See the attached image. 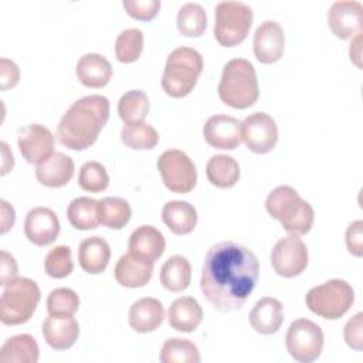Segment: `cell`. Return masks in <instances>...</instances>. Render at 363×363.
Returning <instances> with one entry per match:
<instances>
[{"label":"cell","mask_w":363,"mask_h":363,"mask_svg":"<svg viewBox=\"0 0 363 363\" xmlns=\"http://www.w3.org/2000/svg\"><path fill=\"white\" fill-rule=\"evenodd\" d=\"M259 277L255 254L234 241L213 245L204 258L200 288L206 299L220 312L241 309Z\"/></svg>","instance_id":"cell-1"},{"label":"cell","mask_w":363,"mask_h":363,"mask_svg":"<svg viewBox=\"0 0 363 363\" xmlns=\"http://www.w3.org/2000/svg\"><path fill=\"white\" fill-rule=\"evenodd\" d=\"M109 101L104 95H86L75 101L57 126L58 142L72 150L92 146L109 119Z\"/></svg>","instance_id":"cell-2"},{"label":"cell","mask_w":363,"mask_h":363,"mask_svg":"<svg viewBox=\"0 0 363 363\" xmlns=\"http://www.w3.org/2000/svg\"><path fill=\"white\" fill-rule=\"evenodd\" d=\"M220 99L235 109L252 106L259 96V86L254 65L245 58L230 60L218 84Z\"/></svg>","instance_id":"cell-3"},{"label":"cell","mask_w":363,"mask_h":363,"mask_svg":"<svg viewBox=\"0 0 363 363\" xmlns=\"http://www.w3.org/2000/svg\"><path fill=\"white\" fill-rule=\"evenodd\" d=\"M265 208L289 234L303 235L312 228L313 208L291 186L275 187L265 200Z\"/></svg>","instance_id":"cell-4"},{"label":"cell","mask_w":363,"mask_h":363,"mask_svg":"<svg viewBox=\"0 0 363 363\" xmlns=\"http://www.w3.org/2000/svg\"><path fill=\"white\" fill-rule=\"evenodd\" d=\"M201 71V54L191 47H179L166 60L162 88L172 98H183L193 91Z\"/></svg>","instance_id":"cell-5"},{"label":"cell","mask_w":363,"mask_h":363,"mask_svg":"<svg viewBox=\"0 0 363 363\" xmlns=\"http://www.w3.org/2000/svg\"><path fill=\"white\" fill-rule=\"evenodd\" d=\"M40 299V288L33 279L27 277L14 278L4 286L0 298L1 323L9 326L26 323L33 316Z\"/></svg>","instance_id":"cell-6"},{"label":"cell","mask_w":363,"mask_h":363,"mask_svg":"<svg viewBox=\"0 0 363 363\" xmlns=\"http://www.w3.org/2000/svg\"><path fill=\"white\" fill-rule=\"evenodd\" d=\"M353 301L354 291L352 285L337 278L313 286L305 298L311 312L329 320L340 319L352 308Z\"/></svg>","instance_id":"cell-7"},{"label":"cell","mask_w":363,"mask_h":363,"mask_svg":"<svg viewBox=\"0 0 363 363\" xmlns=\"http://www.w3.org/2000/svg\"><path fill=\"white\" fill-rule=\"evenodd\" d=\"M252 10L242 1H220L216 6L214 37L223 47H235L247 38Z\"/></svg>","instance_id":"cell-8"},{"label":"cell","mask_w":363,"mask_h":363,"mask_svg":"<svg viewBox=\"0 0 363 363\" xmlns=\"http://www.w3.org/2000/svg\"><path fill=\"white\" fill-rule=\"evenodd\" d=\"M323 340L320 326L305 318L294 320L285 336L288 353L299 363L315 362L322 353Z\"/></svg>","instance_id":"cell-9"},{"label":"cell","mask_w":363,"mask_h":363,"mask_svg":"<svg viewBox=\"0 0 363 363\" xmlns=\"http://www.w3.org/2000/svg\"><path fill=\"white\" fill-rule=\"evenodd\" d=\"M157 170L163 184L173 193L186 194L197 183V170L193 160L179 149L163 152L157 159Z\"/></svg>","instance_id":"cell-10"},{"label":"cell","mask_w":363,"mask_h":363,"mask_svg":"<svg viewBox=\"0 0 363 363\" xmlns=\"http://www.w3.org/2000/svg\"><path fill=\"white\" fill-rule=\"evenodd\" d=\"M308 248L299 235L289 234L277 241L271 251V265L284 278L301 275L308 265Z\"/></svg>","instance_id":"cell-11"},{"label":"cell","mask_w":363,"mask_h":363,"mask_svg":"<svg viewBox=\"0 0 363 363\" xmlns=\"http://www.w3.org/2000/svg\"><path fill=\"white\" fill-rule=\"evenodd\" d=\"M245 146L258 155L271 152L278 142V128L272 116L265 112H254L241 122Z\"/></svg>","instance_id":"cell-12"},{"label":"cell","mask_w":363,"mask_h":363,"mask_svg":"<svg viewBox=\"0 0 363 363\" xmlns=\"http://www.w3.org/2000/svg\"><path fill=\"white\" fill-rule=\"evenodd\" d=\"M55 139L48 128L40 123H30L20 129L17 145L20 153L28 163L38 164L54 153Z\"/></svg>","instance_id":"cell-13"},{"label":"cell","mask_w":363,"mask_h":363,"mask_svg":"<svg viewBox=\"0 0 363 363\" xmlns=\"http://www.w3.org/2000/svg\"><path fill=\"white\" fill-rule=\"evenodd\" d=\"M203 135L211 147L233 150L242 140L241 122L230 115H213L206 121Z\"/></svg>","instance_id":"cell-14"},{"label":"cell","mask_w":363,"mask_h":363,"mask_svg":"<svg viewBox=\"0 0 363 363\" xmlns=\"http://www.w3.org/2000/svg\"><path fill=\"white\" fill-rule=\"evenodd\" d=\"M254 55L261 64H274L281 60L285 48V34L279 23L262 21L254 33Z\"/></svg>","instance_id":"cell-15"},{"label":"cell","mask_w":363,"mask_h":363,"mask_svg":"<svg viewBox=\"0 0 363 363\" xmlns=\"http://www.w3.org/2000/svg\"><path fill=\"white\" fill-rule=\"evenodd\" d=\"M328 24L332 33L342 40L362 33L363 6L359 1H335L328 11Z\"/></svg>","instance_id":"cell-16"},{"label":"cell","mask_w":363,"mask_h":363,"mask_svg":"<svg viewBox=\"0 0 363 363\" xmlns=\"http://www.w3.org/2000/svg\"><path fill=\"white\" fill-rule=\"evenodd\" d=\"M24 234L34 245H50L60 234V220L51 208L34 207L26 216Z\"/></svg>","instance_id":"cell-17"},{"label":"cell","mask_w":363,"mask_h":363,"mask_svg":"<svg viewBox=\"0 0 363 363\" xmlns=\"http://www.w3.org/2000/svg\"><path fill=\"white\" fill-rule=\"evenodd\" d=\"M79 326L74 315H48L43 322V336L55 350L69 349L78 339Z\"/></svg>","instance_id":"cell-18"},{"label":"cell","mask_w":363,"mask_h":363,"mask_svg":"<svg viewBox=\"0 0 363 363\" xmlns=\"http://www.w3.org/2000/svg\"><path fill=\"white\" fill-rule=\"evenodd\" d=\"M129 252L140 259L155 264L164 252L166 240L153 225H139L129 237Z\"/></svg>","instance_id":"cell-19"},{"label":"cell","mask_w":363,"mask_h":363,"mask_svg":"<svg viewBox=\"0 0 363 363\" xmlns=\"http://www.w3.org/2000/svg\"><path fill=\"white\" fill-rule=\"evenodd\" d=\"M74 160L62 153L54 152L35 167L37 182L45 187H62L74 176Z\"/></svg>","instance_id":"cell-20"},{"label":"cell","mask_w":363,"mask_h":363,"mask_svg":"<svg viewBox=\"0 0 363 363\" xmlns=\"http://www.w3.org/2000/svg\"><path fill=\"white\" fill-rule=\"evenodd\" d=\"M251 328L261 335H272L279 330L284 322L282 303L271 296H264L255 302L248 313Z\"/></svg>","instance_id":"cell-21"},{"label":"cell","mask_w":363,"mask_h":363,"mask_svg":"<svg viewBox=\"0 0 363 363\" xmlns=\"http://www.w3.org/2000/svg\"><path fill=\"white\" fill-rule=\"evenodd\" d=\"M164 319V308L156 298H140L129 309V326L138 333L156 330Z\"/></svg>","instance_id":"cell-22"},{"label":"cell","mask_w":363,"mask_h":363,"mask_svg":"<svg viewBox=\"0 0 363 363\" xmlns=\"http://www.w3.org/2000/svg\"><path fill=\"white\" fill-rule=\"evenodd\" d=\"M77 78L86 88H104L112 77L111 62L101 54L88 52L77 61Z\"/></svg>","instance_id":"cell-23"},{"label":"cell","mask_w":363,"mask_h":363,"mask_svg":"<svg viewBox=\"0 0 363 363\" xmlns=\"http://www.w3.org/2000/svg\"><path fill=\"white\" fill-rule=\"evenodd\" d=\"M113 272L119 285L125 288H142L153 275V264L128 252L118 259Z\"/></svg>","instance_id":"cell-24"},{"label":"cell","mask_w":363,"mask_h":363,"mask_svg":"<svg viewBox=\"0 0 363 363\" xmlns=\"http://www.w3.org/2000/svg\"><path fill=\"white\" fill-rule=\"evenodd\" d=\"M201 320L203 309L200 303L191 296L177 298L167 311V322L177 332H194Z\"/></svg>","instance_id":"cell-25"},{"label":"cell","mask_w":363,"mask_h":363,"mask_svg":"<svg viewBox=\"0 0 363 363\" xmlns=\"http://www.w3.org/2000/svg\"><path fill=\"white\" fill-rule=\"evenodd\" d=\"M111 259V247L102 237H88L78 248L79 267L92 275L105 271Z\"/></svg>","instance_id":"cell-26"},{"label":"cell","mask_w":363,"mask_h":363,"mask_svg":"<svg viewBox=\"0 0 363 363\" xmlns=\"http://www.w3.org/2000/svg\"><path fill=\"white\" fill-rule=\"evenodd\" d=\"M162 218L172 233L187 235L197 224V210L187 201L172 200L163 206Z\"/></svg>","instance_id":"cell-27"},{"label":"cell","mask_w":363,"mask_h":363,"mask_svg":"<svg viewBox=\"0 0 363 363\" xmlns=\"http://www.w3.org/2000/svg\"><path fill=\"white\" fill-rule=\"evenodd\" d=\"M40 349L31 335L20 333L9 337L0 349L1 363H37Z\"/></svg>","instance_id":"cell-28"},{"label":"cell","mask_w":363,"mask_h":363,"mask_svg":"<svg viewBox=\"0 0 363 363\" xmlns=\"http://www.w3.org/2000/svg\"><path fill=\"white\" fill-rule=\"evenodd\" d=\"M206 176L213 186L230 189L235 186L240 177L238 162L228 155H214L206 164Z\"/></svg>","instance_id":"cell-29"},{"label":"cell","mask_w":363,"mask_h":363,"mask_svg":"<svg viewBox=\"0 0 363 363\" xmlns=\"http://www.w3.org/2000/svg\"><path fill=\"white\" fill-rule=\"evenodd\" d=\"M191 281V267L187 258L172 255L160 268V282L170 292H182Z\"/></svg>","instance_id":"cell-30"},{"label":"cell","mask_w":363,"mask_h":363,"mask_svg":"<svg viewBox=\"0 0 363 363\" xmlns=\"http://www.w3.org/2000/svg\"><path fill=\"white\" fill-rule=\"evenodd\" d=\"M96 213L99 224L111 230H121L129 223L132 208L125 199L109 196L98 200Z\"/></svg>","instance_id":"cell-31"},{"label":"cell","mask_w":363,"mask_h":363,"mask_svg":"<svg viewBox=\"0 0 363 363\" xmlns=\"http://www.w3.org/2000/svg\"><path fill=\"white\" fill-rule=\"evenodd\" d=\"M98 200L82 196L74 199L67 208V217L71 225L77 230H94L99 225L96 213Z\"/></svg>","instance_id":"cell-32"},{"label":"cell","mask_w":363,"mask_h":363,"mask_svg":"<svg viewBox=\"0 0 363 363\" xmlns=\"http://www.w3.org/2000/svg\"><path fill=\"white\" fill-rule=\"evenodd\" d=\"M121 140L130 149L149 150L159 143V133L146 122L128 123L121 130Z\"/></svg>","instance_id":"cell-33"},{"label":"cell","mask_w":363,"mask_h":363,"mask_svg":"<svg viewBox=\"0 0 363 363\" xmlns=\"http://www.w3.org/2000/svg\"><path fill=\"white\" fill-rule=\"evenodd\" d=\"M147 112L149 99L147 95L140 89H130L125 92L118 102V113L125 125L143 122Z\"/></svg>","instance_id":"cell-34"},{"label":"cell","mask_w":363,"mask_h":363,"mask_svg":"<svg viewBox=\"0 0 363 363\" xmlns=\"http://www.w3.org/2000/svg\"><path fill=\"white\" fill-rule=\"evenodd\" d=\"M177 30L186 37H200L207 27L206 10L199 3H186L177 13Z\"/></svg>","instance_id":"cell-35"},{"label":"cell","mask_w":363,"mask_h":363,"mask_svg":"<svg viewBox=\"0 0 363 363\" xmlns=\"http://www.w3.org/2000/svg\"><path fill=\"white\" fill-rule=\"evenodd\" d=\"M201 360L197 346L189 339L172 337L162 347V363H199Z\"/></svg>","instance_id":"cell-36"},{"label":"cell","mask_w":363,"mask_h":363,"mask_svg":"<svg viewBox=\"0 0 363 363\" xmlns=\"http://www.w3.org/2000/svg\"><path fill=\"white\" fill-rule=\"evenodd\" d=\"M143 51V33L139 28L123 30L115 41V55L123 64L135 62Z\"/></svg>","instance_id":"cell-37"},{"label":"cell","mask_w":363,"mask_h":363,"mask_svg":"<svg viewBox=\"0 0 363 363\" xmlns=\"http://www.w3.org/2000/svg\"><path fill=\"white\" fill-rule=\"evenodd\" d=\"M44 269L48 277L61 279L68 277L74 269L72 252L67 245H57L51 248L44 259Z\"/></svg>","instance_id":"cell-38"},{"label":"cell","mask_w":363,"mask_h":363,"mask_svg":"<svg viewBox=\"0 0 363 363\" xmlns=\"http://www.w3.org/2000/svg\"><path fill=\"white\" fill-rule=\"evenodd\" d=\"M78 184L89 193H101L109 184L106 169L99 162H86L82 164L78 176Z\"/></svg>","instance_id":"cell-39"},{"label":"cell","mask_w":363,"mask_h":363,"mask_svg":"<svg viewBox=\"0 0 363 363\" xmlns=\"http://www.w3.org/2000/svg\"><path fill=\"white\" fill-rule=\"evenodd\" d=\"M79 308V296L69 288L52 289L47 296L48 315H75Z\"/></svg>","instance_id":"cell-40"},{"label":"cell","mask_w":363,"mask_h":363,"mask_svg":"<svg viewBox=\"0 0 363 363\" xmlns=\"http://www.w3.org/2000/svg\"><path fill=\"white\" fill-rule=\"evenodd\" d=\"M123 9L126 13L140 21H149L156 17L160 9L159 0H123L122 1Z\"/></svg>","instance_id":"cell-41"},{"label":"cell","mask_w":363,"mask_h":363,"mask_svg":"<svg viewBox=\"0 0 363 363\" xmlns=\"http://www.w3.org/2000/svg\"><path fill=\"white\" fill-rule=\"evenodd\" d=\"M363 313L357 312L353 318H350L343 329V336L349 347L354 350L363 349Z\"/></svg>","instance_id":"cell-42"},{"label":"cell","mask_w":363,"mask_h":363,"mask_svg":"<svg viewBox=\"0 0 363 363\" xmlns=\"http://www.w3.org/2000/svg\"><path fill=\"white\" fill-rule=\"evenodd\" d=\"M346 247L347 251L354 257L363 255V221L356 220L346 228Z\"/></svg>","instance_id":"cell-43"},{"label":"cell","mask_w":363,"mask_h":363,"mask_svg":"<svg viewBox=\"0 0 363 363\" xmlns=\"http://www.w3.org/2000/svg\"><path fill=\"white\" fill-rule=\"evenodd\" d=\"M18 79H20V69L17 64L9 58H1V75H0L1 91L14 88Z\"/></svg>","instance_id":"cell-44"},{"label":"cell","mask_w":363,"mask_h":363,"mask_svg":"<svg viewBox=\"0 0 363 363\" xmlns=\"http://www.w3.org/2000/svg\"><path fill=\"white\" fill-rule=\"evenodd\" d=\"M0 257H1V269H0L1 271V279H0V285L6 286L10 281L17 278L18 267H17V262H16L14 257L10 255L7 251H1Z\"/></svg>","instance_id":"cell-45"},{"label":"cell","mask_w":363,"mask_h":363,"mask_svg":"<svg viewBox=\"0 0 363 363\" xmlns=\"http://www.w3.org/2000/svg\"><path fill=\"white\" fill-rule=\"evenodd\" d=\"M0 204H1V220H0L1 228H0V233L6 234L14 225L16 213H14V208L6 200H1Z\"/></svg>","instance_id":"cell-46"},{"label":"cell","mask_w":363,"mask_h":363,"mask_svg":"<svg viewBox=\"0 0 363 363\" xmlns=\"http://www.w3.org/2000/svg\"><path fill=\"white\" fill-rule=\"evenodd\" d=\"M362 33L357 34L356 37H353L352 40V44H350V48H349V55H350V60L360 68L362 64H360V55H362Z\"/></svg>","instance_id":"cell-47"},{"label":"cell","mask_w":363,"mask_h":363,"mask_svg":"<svg viewBox=\"0 0 363 363\" xmlns=\"http://www.w3.org/2000/svg\"><path fill=\"white\" fill-rule=\"evenodd\" d=\"M0 146H1V157H3V160H1V174L4 176L13 167L14 159H13V155L10 153L9 146H7L6 142H1Z\"/></svg>","instance_id":"cell-48"}]
</instances>
